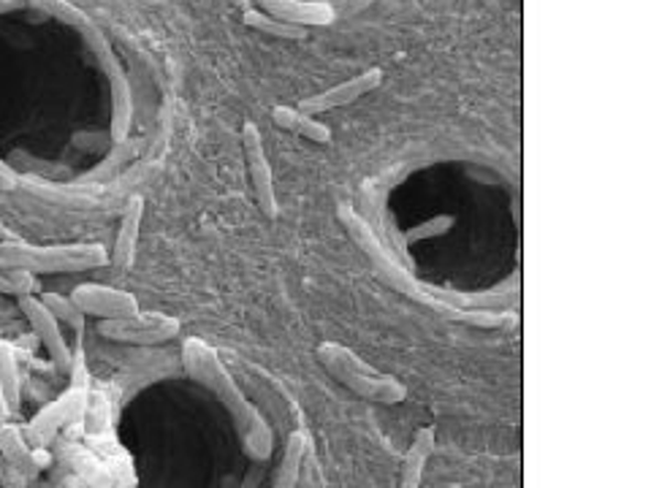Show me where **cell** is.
Listing matches in <instances>:
<instances>
[{"label":"cell","instance_id":"22","mask_svg":"<svg viewBox=\"0 0 651 488\" xmlns=\"http://www.w3.org/2000/svg\"><path fill=\"white\" fill-rule=\"evenodd\" d=\"M17 188V174L6 163H0V190H14Z\"/></svg>","mask_w":651,"mask_h":488},{"label":"cell","instance_id":"1","mask_svg":"<svg viewBox=\"0 0 651 488\" xmlns=\"http://www.w3.org/2000/svg\"><path fill=\"white\" fill-rule=\"evenodd\" d=\"M182 353H185L182 356V361H185L188 374H191L193 380H199L201 385H206L212 394L226 404L231 421H234L236 432H239L245 454L258 458V462L269 458V454H271L269 426H266V421L260 418L258 410L239 394V389L234 385V380H231L226 367L221 364V359L215 356V350L206 348L201 339H188Z\"/></svg>","mask_w":651,"mask_h":488},{"label":"cell","instance_id":"16","mask_svg":"<svg viewBox=\"0 0 651 488\" xmlns=\"http://www.w3.org/2000/svg\"><path fill=\"white\" fill-rule=\"evenodd\" d=\"M0 389L11 413H17L22 404V372L17 364V353L9 342H0Z\"/></svg>","mask_w":651,"mask_h":488},{"label":"cell","instance_id":"4","mask_svg":"<svg viewBox=\"0 0 651 488\" xmlns=\"http://www.w3.org/2000/svg\"><path fill=\"white\" fill-rule=\"evenodd\" d=\"M98 335L122 344H163L180 335V320L163 312H136L130 318L100 320Z\"/></svg>","mask_w":651,"mask_h":488},{"label":"cell","instance_id":"24","mask_svg":"<svg viewBox=\"0 0 651 488\" xmlns=\"http://www.w3.org/2000/svg\"><path fill=\"white\" fill-rule=\"evenodd\" d=\"M9 240H14V234H11V231L0 223V242H9Z\"/></svg>","mask_w":651,"mask_h":488},{"label":"cell","instance_id":"15","mask_svg":"<svg viewBox=\"0 0 651 488\" xmlns=\"http://www.w3.org/2000/svg\"><path fill=\"white\" fill-rule=\"evenodd\" d=\"M307 456V437L305 432H294L288 437L286 448H282V458L277 464L275 480H271V488H296L301 475V464H305Z\"/></svg>","mask_w":651,"mask_h":488},{"label":"cell","instance_id":"21","mask_svg":"<svg viewBox=\"0 0 651 488\" xmlns=\"http://www.w3.org/2000/svg\"><path fill=\"white\" fill-rule=\"evenodd\" d=\"M33 3L39 6V9L52 11V14L61 17V20L71 22V25H85V17H82L71 3H63V0H33Z\"/></svg>","mask_w":651,"mask_h":488},{"label":"cell","instance_id":"3","mask_svg":"<svg viewBox=\"0 0 651 488\" xmlns=\"http://www.w3.org/2000/svg\"><path fill=\"white\" fill-rule=\"evenodd\" d=\"M318 361L337 383L345 385L348 391H353L359 399L377 404H399L407 399V389L391 374L377 372L375 367L366 364L364 359H359L351 348L340 342H321L316 350Z\"/></svg>","mask_w":651,"mask_h":488},{"label":"cell","instance_id":"7","mask_svg":"<svg viewBox=\"0 0 651 488\" xmlns=\"http://www.w3.org/2000/svg\"><path fill=\"white\" fill-rule=\"evenodd\" d=\"M381 85H383V71L381 68H370V71H364V74L353 76V79L340 82V85L329 87V91L301 98L299 112H301V115H310V117L312 115H326V112H331V109H342V106L356 104L359 98L375 93Z\"/></svg>","mask_w":651,"mask_h":488},{"label":"cell","instance_id":"12","mask_svg":"<svg viewBox=\"0 0 651 488\" xmlns=\"http://www.w3.org/2000/svg\"><path fill=\"white\" fill-rule=\"evenodd\" d=\"M269 17L299 28H326L334 22V11L326 3H307V0H260Z\"/></svg>","mask_w":651,"mask_h":488},{"label":"cell","instance_id":"18","mask_svg":"<svg viewBox=\"0 0 651 488\" xmlns=\"http://www.w3.org/2000/svg\"><path fill=\"white\" fill-rule=\"evenodd\" d=\"M39 301L46 309H50L52 318H55L57 323L71 326V329H76V331L85 329V318H87V315L82 312V309L76 307L74 301H71V296H68V299H65V296H61V294H44V296H39Z\"/></svg>","mask_w":651,"mask_h":488},{"label":"cell","instance_id":"11","mask_svg":"<svg viewBox=\"0 0 651 488\" xmlns=\"http://www.w3.org/2000/svg\"><path fill=\"white\" fill-rule=\"evenodd\" d=\"M0 454L6 456V462L11 467L20 469L28 478H33L41 469L50 467V454L44 448H31L25 434L11 424H0Z\"/></svg>","mask_w":651,"mask_h":488},{"label":"cell","instance_id":"19","mask_svg":"<svg viewBox=\"0 0 651 488\" xmlns=\"http://www.w3.org/2000/svg\"><path fill=\"white\" fill-rule=\"evenodd\" d=\"M39 290V279L28 272H14V269H0V294L9 296H35Z\"/></svg>","mask_w":651,"mask_h":488},{"label":"cell","instance_id":"17","mask_svg":"<svg viewBox=\"0 0 651 488\" xmlns=\"http://www.w3.org/2000/svg\"><path fill=\"white\" fill-rule=\"evenodd\" d=\"M245 25L253 28V31H258V33L275 35V39H286V41H301V39H307V33H310L307 28L288 25V22L275 20V17L264 14V11H258V9L245 11Z\"/></svg>","mask_w":651,"mask_h":488},{"label":"cell","instance_id":"20","mask_svg":"<svg viewBox=\"0 0 651 488\" xmlns=\"http://www.w3.org/2000/svg\"><path fill=\"white\" fill-rule=\"evenodd\" d=\"M453 225H456V220L451 218V214H440V218L426 220V223L407 231V240H410V242H424V240H431V236H442V234H448V231H451Z\"/></svg>","mask_w":651,"mask_h":488},{"label":"cell","instance_id":"6","mask_svg":"<svg viewBox=\"0 0 651 488\" xmlns=\"http://www.w3.org/2000/svg\"><path fill=\"white\" fill-rule=\"evenodd\" d=\"M242 150L247 158V171H250L253 193H256V204L266 220H277V193H275V177H271V166L266 160L264 139L256 123L242 125Z\"/></svg>","mask_w":651,"mask_h":488},{"label":"cell","instance_id":"10","mask_svg":"<svg viewBox=\"0 0 651 488\" xmlns=\"http://www.w3.org/2000/svg\"><path fill=\"white\" fill-rule=\"evenodd\" d=\"M141 220H145V199L134 195L128 201L126 212H122L120 231L115 236V247H111V266L117 275H128L136 264V247H139Z\"/></svg>","mask_w":651,"mask_h":488},{"label":"cell","instance_id":"13","mask_svg":"<svg viewBox=\"0 0 651 488\" xmlns=\"http://www.w3.org/2000/svg\"><path fill=\"white\" fill-rule=\"evenodd\" d=\"M435 448H437L435 426H421L416 434H413L410 448H407L405 458H402L399 488H421L426 462L435 456Z\"/></svg>","mask_w":651,"mask_h":488},{"label":"cell","instance_id":"23","mask_svg":"<svg viewBox=\"0 0 651 488\" xmlns=\"http://www.w3.org/2000/svg\"><path fill=\"white\" fill-rule=\"evenodd\" d=\"M9 418H11V407H9V402H6L3 389H0V424H6Z\"/></svg>","mask_w":651,"mask_h":488},{"label":"cell","instance_id":"14","mask_svg":"<svg viewBox=\"0 0 651 488\" xmlns=\"http://www.w3.org/2000/svg\"><path fill=\"white\" fill-rule=\"evenodd\" d=\"M271 123L282 130H291V134L301 136V139L318 141V145H329L331 141L329 125H323L310 115H301L294 106H275V109H271Z\"/></svg>","mask_w":651,"mask_h":488},{"label":"cell","instance_id":"8","mask_svg":"<svg viewBox=\"0 0 651 488\" xmlns=\"http://www.w3.org/2000/svg\"><path fill=\"white\" fill-rule=\"evenodd\" d=\"M71 301L85 315H96L100 320L130 318V315L139 312V299L134 294L98 283L76 285L74 294H71Z\"/></svg>","mask_w":651,"mask_h":488},{"label":"cell","instance_id":"5","mask_svg":"<svg viewBox=\"0 0 651 488\" xmlns=\"http://www.w3.org/2000/svg\"><path fill=\"white\" fill-rule=\"evenodd\" d=\"M85 410H87V389L71 385L61 399L46 404L31 424H28L25 439L31 443V448H46V445L57 437V432H61L63 426H68L71 421L82 418Z\"/></svg>","mask_w":651,"mask_h":488},{"label":"cell","instance_id":"9","mask_svg":"<svg viewBox=\"0 0 651 488\" xmlns=\"http://www.w3.org/2000/svg\"><path fill=\"white\" fill-rule=\"evenodd\" d=\"M20 309L28 318V323H31V329L35 331V337H39V342L44 344L46 353L52 356L55 367L61 369V372H71L68 344H65L61 323L52 318L50 309L41 305L39 296H20Z\"/></svg>","mask_w":651,"mask_h":488},{"label":"cell","instance_id":"2","mask_svg":"<svg viewBox=\"0 0 651 488\" xmlns=\"http://www.w3.org/2000/svg\"><path fill=\"white\" fill-rule=\"evenodd\" d=\"M109 264V253L100 244H28L20 240L0 242V269L28 275H65L90 272Z\"/></svg>","mask_w":651,"mask_h":488}]
</instances>
